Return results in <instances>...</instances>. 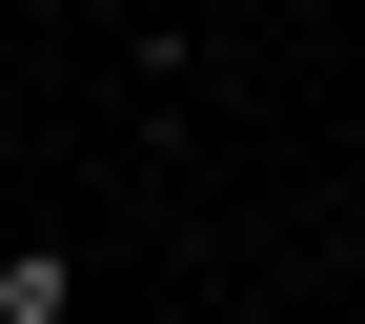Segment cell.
Returning <instances> with one entry per match:
<instances>
[{"instance_id": "obj_1", "label": "cell", "mask_w": 365, "mask_h": 324, "mask_svg": "<svg viewBox=\"0 0 365 324\" xmlns=\"http://www.w3.org/2000/svg\"><path fill=\"white\" fill-rule=\"evenodd\" d=\"M0 324H81V244H61V223L0 244Z\"/></svg>"}, {"instance_id": "obj_2", "label": "cell", "mask_w": 365, "mask_h": 324, "mask_svg": "<svg viewBox=\"0 0 365 324\" xmlns=\"http://www.w3.org/2000/svg\"><path fill=\"white\" fill-rule=\"evenodd\" d=\"M203 21H244V0H163V21H143V61L182 81V61H203Z\"/></svg>"}]
</instances>
